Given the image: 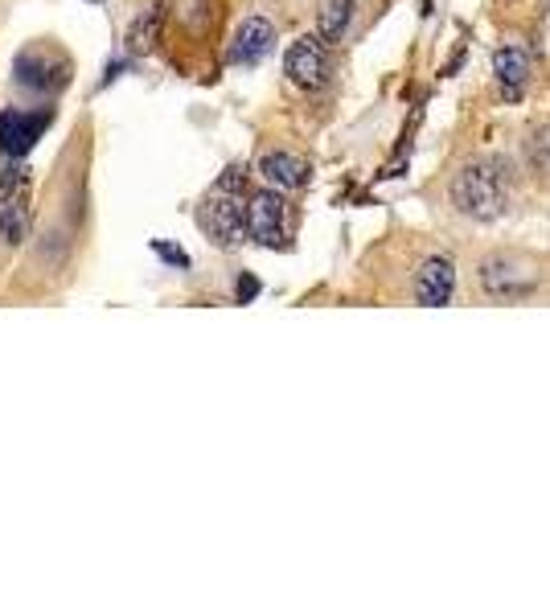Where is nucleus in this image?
Here are the masks:
<instances>
[{"label":"nucleus","mask_w":550,"mask_h":616,"mask_svg":"<svg viewBox=\"0 0 550 616\" xmlns=\"http://www.w3.org/2000/svg\"><path fill=\"white\" fill-rule=\"evenodd\" d=\"M456 292V267L448 255H431L423 267H419V276H415V300L423 308H440L448 304Z\"/></svg>","instance_id":"423d86ee"},{"label":"nucleus","mask_w":550,"mask_h":616,"mask_svg":"<svg viewBox=\"0 0 550 616\" xmlns=\"http://www.w3.org/2000/svg\"><path fill=\"white\" fill-rule=\"evenodd\" d=\"M161 25H165V5H152V9H144L136 21H132V29H128V54H152L156 50V42H161Z\"/></svg>","instance_id":"9b49d317"},{"label":"nucleus","mask_w":550,"mask_h":616,"mask_svg":"<svg viewBox=\"0 0 550 616\" xmlns=\"http://www.w3.org/2000/svg\"><path fill=\"white\" fill-rule=\"evenodd\" d=\"M202 230L218 247H234L247 235V206L239 185H214V194L202 202Z\"/></svg>","instance_id":"f03ea898"},{"label":"nucleus","mask_w":550,"mask_h":616,"mask_svg":"<svg viewBox=\"0 0 550 616\" xmlns=\"http://www.w3.org/2000/svg\"><path fill=\"white\" fill-rule=\"evenodd\" d=\"M25 189H29V173H25L21 165L0 169V206H5V202H13V198H21Z\"/></svg>","instance_id":"4468645a"},{"label":"nucleus","mask_w":550,"mask_h":616,"mask_svg":"<svg viewBox=\"0 0 550 616\" xmlns=\"http://www.w3.org/2000/svg\"><path fill=\"white\" fill-rule=\"evenodd\" d=\"M353 21V0H329L321 9V42H341Z\"/></svg>","instance_id":"ddd939ff"},{"label":"nucleus","mask_w":550,"mask_h":616,"mask_svg":"<svg viewBox=\"0 0 550 616\" xmlns=\"http://www.w3.org/2000/svg\"><path fill=\"white\" fill-rule=\"evenodd\" d=\"M271 46H275V25L267 17H247L230 42V62L234 66H255L271 54Z\"/></svg>","instance_id":"0eeeda50"},{"label":"nucleus","mask_w":550,"mask_h":616,"mask_svg":"<svg viewBox=\"0 0 550 616\" xmlns=\"http://www.w3.org/2000/svg\"><path fill=\"white\" fill-rule=\"evenodd\" d=\"M95 5H99V0H95Z\"/></svg>","instance_id":"f3484780"},{"label":"nucleus","mask_w":550,"mask_h":616,"mask_svg":"<svg viewBox=\"0 0 550 616\" xmlns=\"http://www.w3.org/2000/svg\"><path fill=\"white\" fill-rule=\"evenodd\" d=\"M152 251L161 255V259H169L173 267H189V255H185V251H177V247H169V243H152Z\"/></svg>","instance_id":"2eb2a0df"},{"label":"nucleus","mask_w":550,"mask_h":616,"mask_svg":"<svg viewBox=\"0 0 550 616\" xmlns=\"http://www.w3.org/2000/svg\"><path fill=\"white\" fill-rule=\"evenodd\" d=\"M259 173L275 189H300L308 181V165L300 157H292V152H267V157L259 161Z\"/></svg>","instance_id":"9d476101"},{"label":"nucleus","mask_w":550,"mask_h":616,"mask_svg":"<svg viewBox=\"0 0 550 616\" xmlns=\"http://www.w3.org/2000/svg\"><path fill=\"white\" fill-rule=\"evenodd\" d=\"M284 198L275 189H259V194L247 202V235L259 247H284Z\"/></svg>","instance_id":"7ed1b4c3"},{"label":"nucleus","mask_w":550,"mask_h":616,"mask_svg":"<svg viewBox=\"0 0 550 616\" xmlns=\"http://www.w3.org/2000/svg\"><path fill=\"white\" fill-rule=\"evenodd\" d=\"M255 296H259V280L255 276H243L239 280V304H251Z\"/></svg>","instance_id":"dca6fc26"},{"label":"nucleus","mask_w":550,"mask_h":616,"mask_svg":"<svg viewBox=\"0 0 550 616\" xmlns=\"http://www.w3.org/2000/svg\"><path fill=\"white\" fill-rule=\"evenodd\" d=\"M452 202L464 218H497L505 210V177L497 161H473L464 165L452 181Z\"/></svg>","instance_id":"f257e3e1"},{"label":"nucleus","mask_w":550,"mask_h":616,"mask_svg":"<svg viewBox=\"0 0 550 616\" xmlns=\"http://www.w3.org/2000/svg\"><path fill=\"white\" fill-rule=\"evenodd\" d=\"M66 79H70V66L62 58L42 54V50L21 54V62H17V83L29 91H58Z\"/></svg>","instance_id":"6e6552de"},{"label":"nucleus","mask_w":550,"mask_h":616,"mask_svg":"<svg viewBox=\"0 0 550 616\" xmlns=\"http://www.w3.org/2000/svg\"><path fill=\"white\" fill-rule=\"evenodd\" d=\"M284 70L288 79L304 91H317L325 87L329 79V54H325V42L321 37H300V42L288 46V58H284Z\"/></svg>","instance_id":"20e7f679"},{"label":"nucleus","mask_w":550,"mask_h":616,"mask_svg":"<svg viewBox=\"0 0 550 616\" xmlns=\"http://www.w3.org/2000/svg\"><path fill=\"white\" fill-rule=\"evenodd\" d=\"M0 235H5L9 247H21L29 235V210H25V194L0 206Z\"/></svg>","instance_id":"f8f14e48"},{"label":"nucleus","mask_w":550,"mask_h":616,"mask_svg":"<svg viewBox=\"0 0 550 616\" xmlns=\"http://www.w3.org/2000/svg\"><path fill=\"white\" fill-rule=\"evenodd\" d=\"M50 128V115H29V111H0V152L5 157H25V152L42 140Z\"/></svg>","instance_id":"39448f33"},{"label":"nucleus","mask_w":550,"mask_h":616,"mask_svg":"<svg viewBox=\"0 0 550 616\" xmlns=\"http://www.w3.org/2000/svg\"><path fill=\"white\" fill-rule=\"evenodd\" d=\"M493 74H497V83L505 91V99H518L522 87H526V74H530V54L518 50V46H505L493 54Z\"/></svg>","instance_id":"1a4fd4ad"}]
</instances>
